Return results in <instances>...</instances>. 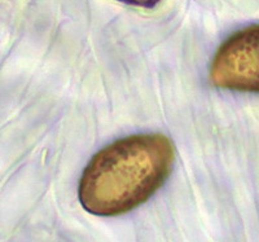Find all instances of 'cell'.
<instances>
[{"label": "cell", "instance_id": "obj_1", "mask_svg": "<svg viewBox=\"0 0 259 242\" xmlns=\"http://www.w3.org/2000/svg\"><path fill=\"white\" fill-rule=\"evenodd\" d=\"M174 144L162 133H138L97 152L83 171L78 197L97 216L126 214L147 202L167 180Z\"/></svg>", "mask_w": 259, "mask_h": 242}, {"label": "cell", "instance_id": "obj_2", "mask_svg": "<svg viewBox=\"0 0 259 242\" xmlns=\"http://www.w3.org/2000/svg\"><path fill=\"white\" fill-rule=\"evenodd\" d=\"M210 79L219 88L259 92V24L230 35L212 57Z\"/></svg>", "mask_w": 259, "mask_h": 242}, {"label": "cell", "instance_id": "obj_3", "mask_svg": "<svg viewBox=\"0 0 259 242\" xmlns=\"http://www.w3.org/2000/svg\"><path fill=\"white\" fill-rule=\"evenodd\" d=\"M119 2H123V3L126 4H131V6L152 8V7H154L157 3H158L159 0H119Z\"/></svg>", "mask_w": 259, "mask_h": 242}]
</instances>
